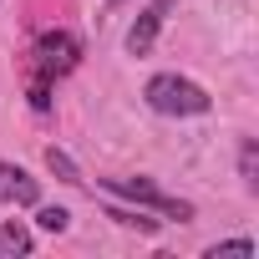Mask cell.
<instances>
[{
    "mask_svg": "<svg viewBox=\"0 0 259 259\" xmlns=\"http://www.w3.org/2000/svg\"><path fill=\"white\" fill-rule=\"evenodd\" d=\"M36 224H41L46 234H66V229H71V213H66V208H36Z\"/></svg>",
    "mask_w": 259,
    "mask_h": 259,
    "instance_id": "cell-10",
    "label": "cell"
},
{
    "mask_svg": "<svg viewBox=\"0 0 259 259\" xmlns=\"http://www.w3.org/2000/svg\"><path fill=\"white\" fill-rule=\"evenodd\" d=\"M102 213L112 224H122V229H138V234H158L163 229V219H148L143 208H127V203H102Z\"/></svg>",
    "mask_w": 259,
    "mask_h": 259,
    "instance_id": "cell-6",
    "label": "cell"
},
{
    "mask_svg": "<svg viewBox=\"0 0 259 259\" xmlns=\"http://www.w3.org/2000/svg\"><path fill=\"white\" fill-rule=\"evenodd\" d=\"M0 203H16V208H36L41 203V183L11 158H0Z\"/></svg>",
    "mask_w": 259,
    "mask_h": 259,
    "instance_id": "cell-4",
    "label": "cell"
},
{
    "mask_svg": "<svg viewBox=\"0 0 259 259\" xmlns=\"http://www.w3.org/2000/svg\"><path fill=\"white\" fill-rule=\"evenodd\" d=\"M46 168L61 178V183H71V188H81L87 178H81V168L71 163V153H61V148H46Z\"/></svg>",
    "mask_w": 259,
    "mask_h": 259,
    "instance_id": "cell-9",
    "label": "cell"
},
{
    "mask_svg": "<svg viewBox=\"0 0 259 259\" xmlns=\"http://www.w3.org/2000/svg\"><path fill=\"white\" fill-rule=\"evenodd\" d=\"M163 21H168V0H153L148 11L127 26V51H133V56H148L153 41H158V31H163Z\"/></svg>",
    "mask_w": 259,
    "mask_h": 259,
    "instance_id": "cell-5",
    "label": "cell"
},
{
    "mask_svg": "<svg viewBox=\"0 0 259 259\" xmlns=\"http://www.w3.org/2000/svg\"><path fill=\"white\" fill-rule=\"evenodd\" d=\"M239 178H244L249 193H259V143H254V138L239 143Z\"/></svg>",
    "mask_w": 259,
    "mask_h": 259,
    "instance_id": "cell-8",
    "label": "cell"
},
{
    "mask_svg": "<svg viewBox=\"0 0 259 259\" xmlns=\"http://www.w3.org/2000/svg\"><path fill=\"white\" fill-rule=\"evenodd\" d=\"M143 102H148L158 117H203V112L213 107V97H208L193 76H178V71H158V76H148Z\"/></svg>",
    "mask_w": 259,
    "mask_h": 259,
    "instance_id": "cell-2",
    "label": "cell"
},
{
    "mask_svg": "<svg viewBox=\"0 0 259 259\" xmlns=\"http://www.w3.org/2000/svg\"><path fill=\"white\" fill-rule=\"evenodd\" d=\"M97 188L112 193V198H122V203H133V208H153V213H163L173 224H188L193 219V203L178 198V193H163L153 178H97Z\"/></svg>",
    "mask_w": 259,
    "mask_h": 259,
    "instance_id": "cell-3",
    "label": "cell"
},
{
    "mask_svg": "<svg viewBox=\"0 0 259 259\" xmlns=\"http://www.w3.org/2000/svg\"><path fill=\"white\" fill-rule=\"evenodd\" d=\"M36 249V234L21 224V219H6L0 224V254H31Z\"/></svg>",
    "mask_w": 259,
    "mask_h": 259,
    "instance_id": "cell-7",
    "label": "cell"
},
{
    "mask_svg": "<svg viewBox=\"0 0 259 259\" xmlns=\"http://www.w3.org/2000/svg\"><path fill=\"white\" fill-rule=\"evenodd\" d=\"M219 254H254V239H229V244H213V249H208V259H219Z\"/></svg>",
    "mask_w": 259,
    "mask_h": 259,
    "instance_id": "cell-11",
    "label": "cell"
},
{
    "mask_svg": "<svg viewBox=\"0 0 259 259\" xmlns=\"http://www.w3.org/2000/svg\"><path fill=\"white\" fill-rule=\"evenodd\" d=\"M81 56H87L81 51V36L66 31V26H51V31H41L31 41V51H26V97H31V112L36 117L51 112V87L61 76H71L81 66Z\"/></svg>",
    "mask_w": 259,
    "mask_h": 259,
    "instance_id": "cell-1",
    "label": "cell"
}]
</instances>
